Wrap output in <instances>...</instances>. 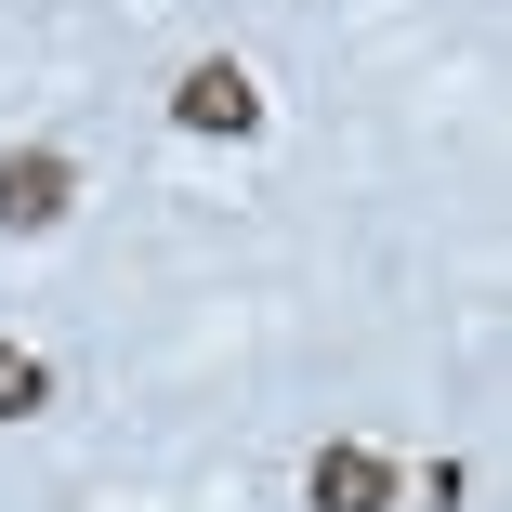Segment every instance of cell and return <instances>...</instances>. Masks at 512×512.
Instances as JSON below:
<instances>
[{
    "instance_id": "obj_1",
    "label": "cell",
    "mask_w": 512,
    "mask_h": 512,
    "mask_svg": "<svg viewBox=\"0 0 512 512\" xmlns=\"http://www.w3.org/2000/svg\"><path fill=\"white\" fill-rule=\"evenodd\" d=\"M171 132H224V145L263 132V79H250L237 53H197V66L171 79Z\"/></svg>"
},
{
    "instance_id": "obj_2",
    "label": "cell",
    "mask_w": 512,
    "mask_h": 512,
    "mask_svg": "<svg viewBox=\"0 0 512 512\" xmlns=\"http://www.w3.org/2000/svg\"><path fill=\"white\" fill-rule=\"evenodd\" d=\"M66 197H79V158L66 145H14V158H0V224H14V237L66 224Z\"/></svg>"
},
{
    "instance_id": "obj_3",
    "label": "cell",
    "mask_w": 512,
    "mask_h": 512,
    "mask_svg": "<svg viewBox=\"0 0 512 512\" xmlns=\"http://www.w3.org/2000/svg\"><path fill=\"white\" fill-rule=\"evenodd\" d=\"M302 499H316V512H394V460L381 447H316V473H302Z\"/></svg>"
},
{
    "instance_id": "obj_4",
    "label": "cell",
    "mask_w": 512,
    "mask_h": 512,
    "mask_svg": "<svg viewBox=\"0 0 512 512\" xmlns=\"http://www.w3.org/2000/svg\"><path fill=\"white\" fill-rule=\"evenodd\" d=\"M40 394H53V368L27 342H0V421H40Z\"/></svg>"
}]
</instances>
